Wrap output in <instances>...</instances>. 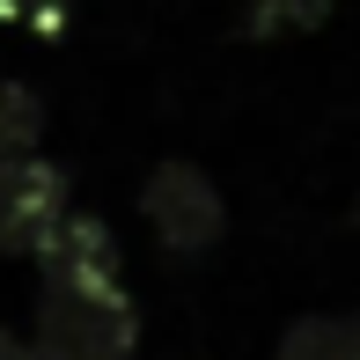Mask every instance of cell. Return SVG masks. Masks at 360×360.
Segmentation results:
<instances>
[{
    "mask_svg": "<svg viewBox=\"0 0 360 360\" xmlns=\"http://www.w3.org/2000/svg\"><path fill=\"white\" fill-rule=\"evenodd\" d=\"M0 360H37V346H22L15 331H0Z\"/></svg>",
    "mask_w": 360,
    "mask_h": 360,
    "instance_id": "9c48e42d",
    "label": "cell"
},
{
    "mask_svg": "<svg viewBox=\"0 0 360 360\" xmlns=\"http://www.w3.org/2000/svg\"><path fill=\"white\" fill-rule=\"evenodd\" d=\"M272 360H360V316H302Z\"/></svg>",
    "mask_w": 360,
    "mask_h": 360,
    "instance_id": "5b68a950",
    "label": "cell"
},
{
    "mask_svg": "<svg viewBox=\"0 0 360 360\" xmlns=\"http://www.w3.org/2000/svg\"><path fill=\"white\" fill-rule=\"evenodd\" d=\"M44 287H96V280H118V236H110L96 214H67L44 236L37 250Z\"/></svg>",
    "mask_w": 360,
    "mask_h": 360,
    "instance_id": "277c9868",
    "label": "cell"
},
{
    "mask_svg": "<svg viewBox=\"0 0 360 360\" xmlns=\"http://www.w3.org/2000/svg\"><path fill=\"white\" fill-rule=\"evenodd\" d=\"M133 346H140V309L118 280L37 294V360H133Z\"/></svg>",
    "mask_w": 360,
    "mask_h": 360,
    "instance_id": "6da1fadb",
    "label": "cell"
},
{
    "mask_svg": "<svg viewBox=\"0 0 360 360\" xmlns=\"http://www.w3.org/2000/svg\"><path fill=\"white\" fill-rule=\"evenodd\" d=\"M59 221H67V176L37 155L0 162V257H15V250L37 257Z\"/></svg>",
    "mask_w": 360,
    "mask_h": 360,
    "instance_id": "3957f363",
    "label": "cell"
},
{
    "mask_svg": "<svg viewBox=\"0 0 360 360\" xmlns=\"http://www.w3.org/2000/svg\"><path fill=\"white\" fill-rule=\"evenodd\" d=\"M59 15H67V0H0V22H37V30H52Z\"/></svg>",
    "mask_w": 360,
    "mask_h": 360,
    "instance_id": "ba28073f",
    "label": "cell"
},
{
    "mask_svg": "<svg viewBox=\"0 0 360 360\" xmlns=\"http://www.w3.org/2000/svg\"><path fill=\"white\" fill-rule=\"evenodd\" d=\"M44 133V103L22 89V81H0V162H22Z\"/></svg>",
    "mask_w": 360,
    "mask_h": 360,
    "instance_id": "8992f818",
    "label": "cell"
},
{
    "mask_svg": "<svg viewBox=\"0 0 360 360\" xmlns=\"http://www.w3.org/2000/svg\"><path fill=\"white\" fill-rule=\"evenodd\" d=\"M338 0H250L243 8V30L250 37H287V30H316Z\"/></svg>",
    "mask_w": 360,
    "mask_h": 360,
    "instance_id": "52a82bcc",
    "label": "cell"
},
{
    "mask_svg": "<svg viewBox=\"0 0 360 360\" xmlns=\"http://www.w3.org/2000/svg\"><path fill=\"white\" fill-rule=\"evenodd\" d=\"M140 214H147V228L162 236L169 257H199L228 236V206H221L214 176L199 162H155V176L140 191Z\"/></svg>",
    "mask_w": 360,
    "mask_h": 360,
    "instance_id": "7a4b0ae2",
    "label": "cell"
}]
</instances>
